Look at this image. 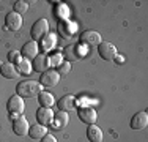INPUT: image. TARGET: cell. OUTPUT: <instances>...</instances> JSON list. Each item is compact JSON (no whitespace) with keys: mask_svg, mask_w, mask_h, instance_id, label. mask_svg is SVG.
I'll use <instances>...</instances> for the list:
<instances>
[{"mask_svg":"<svg viewBox=\"0 0 148 142\" xmlns=\"http://www.w3.org/2000/svg\"><path fill=\"white\" fill-rule=\"evenodd\" d=\"M41 92H43V87L36 81H21L16 85V93L21 98H35Z\"/></svg>","mask_w":148,"mask_h":142,"instance_id":"cell-1","label":"cell"},{"mask_svg":"<svg viewBox=\"0 0 148 142\" xmlns=\"http://www.w3.org/2000/svg\"><path fill=\"white\" fill-rule=\"evenodd\" d=\"M30 35L33 38V41H40L46 38V35H49V24L46 19H38L36 22L32 26Z\"/></svg>","mask_w":148,"mask_h":142,"instance_id":"cell-2","label":"cell"},{"mask_svg":"<svg viewBox=\"0 0 148 142\" xmlns=\"http://www.w3.org/2000/svg\"><path fill=\"white\" fill-rule=\"evenodd\" d=\"M6 109H8V114L11 117H17L22 115L24 109H25V104H24V99L19 97V95H13L11 98L6 103Z\"/></svg>","mask_w":148,"mask_h":142,"instance_id":"cell-3","label":"cell"},{"mask_svg":"<svg viewBox=\"0 0 148 142\" xmlns=\"http://www.w3.org/2000/svg\"><path fill=\"white\" fill-rule=\"evenodd\" d=\"M98 54L101 55V59L106 60V62H112V60L117 59V48H115L112 43H101L98 46Z\"/></svg>","mask_w":148,"mask_h":142,"instance_id":"cell-4","label":"cell"},{"mask_svg":"<svg viewBox=\"0 0 148 142\" xmlns=\"http://www.w3.org/2000/svg\"><path fill=\"white\" fill-rule=\"evenodd\" d=\"M58 81H60V74L55 70H51V68L47 71H44V73H41V77H40L41 87H49V88L55 87L58 84Z\"/></svg>","mask_w":148,"mask_h":142,"instance_id":"cell-5","label":"cell"},{"mask_svg":"<svg viewBox=\"0 0 148 142\" xmlns=\"http://www.w3.org/2000/svg\"><path fill=\"white\" fill-rule=\"evenodd\" d=\"M77 115H79L80 122L87 123V125H95V122H96V111H95L93 108H90V106H80L79 109H77Z\"/></svg>","mask_w":148,"mask_h":142,"instance_id":"cell-6","label":"cell"},{"mask_svg":"<svg viewBox=\"0 0 148 142\" xmlns=\"http://www.w3.org/2000/svg\"><path fill=\"white\" fill-rule=\"evenodd\" d=\"M58 33L63 38H66V40H71L74 35L77 33V26L68 19H63L62 22H58Z\"/></svg>","mask_w":148,"mask_h":142,"instance_id":"cell-7","label":"cell"},{"mask_svg":"<svg viewBox=\"0 0 148 142\" xmlns=\"http://www.w3.org/2000/svg\"><path fill=\"white\" fill-rule=\"evenodd\" d=\"M62 55L66 59V62H76V60H79L84 57V51L80 49L79 44H68L63 49Z\"/></svg>","mask_w":148,"mask_h":142,"instance_id":"cell-8","label":"cell"},{"mask_svg":"<svg viewBox=\"0 0 148 142\" xmlns=\"http://www.w3.org/2000/svg\"><path fill=\"white\" fill-rule=\"evenodd\" d=\"M101 41H103L101 35L93 30H87L80 35V44H84V46H90V48L91 46H99Z\"/></svg>","mask_w":148,"mask_h":142,"instance_id":"cell-9","label":"cell"},{"mask_svg":"<svg viewBox=\"0 0 148 142\" xmlns=\"http://www.w3.org/2000/svg\"><path fill=\"white\" fill-rule=\"evenodd\" d=\"M29 130H30V125L24 115H17L13 119V131H14L17 136H25V134H29Z\"/></svg>","mask_w":148,"mask_h":142,"instance_id":"cell-10","label":"cell"},{"mask_svg":"<svg viewBox=\"0 0 148 142\" xmlns=\"http://www.w3.org/2000/svg\"><path fill=\"white\" fill-rule=\"evenodd\" d=\"M36 123L43 126H47V125H52L54 123V112L52 109L49 108H40L36 111Z\"/></svg>","mask_w":148,"mask_h":142,"instance_id":"cell-11","label":"cell"},{"mask_svg":"<svg viewBox=\"0 0 148 142\" xmlns=\"http://www.w3.org/2000/svg\"><path fill=\"white\" fill-rule=\"evenodd\" d=\"M147 125H148V115H147L145 111L137 112L136 115L131 119V128H132V130H136V131L145 130Z\"/></svg>","mask_w":148,"mask_h":142,"instance_id":"cell-12","label":"cell"},{"mask_svg":"<svg viewBox=\"0 0 148 142\" xmlns=\"http://www.w3.org/2000/svg\"><path fill=\"white\" fill-rule=\"evenodd\" d=\"M5 26L6 30H19L22 27V16H19L17 13H8L5 17Z\"/></svg>","mask_w":148,"mask_h":142,"instance_id":"cell-13","label":"cell"},{"mask_svg":"<svg viewBox=\"0 0 148 142\" xmlns=\"http://www.w3.org/2000/svg\"><path fill=\"white\" fill-rule=\"evenodd\" d=\"M57 106L62 112H71L76 109V98L73 95H65V97H62L58 99Z\"/></svg>","mask_w":148,"mask_h":142,"instance_id":"cell-14","label":"cell"},{"mask_svg":"<svg viewBox=\"0 0 148 142\" xmlns=\"http://www.w3.org/2000/svg\"><path fill=\"white\" fill-rule=\"evenodd\" d=\"M32 66H33L32 70L36 71V73H44V71H47L49 66H51V63H49V57H47V55H40V54H38V55L33 59Z\"/></svg>","mask_w":148,"mask_h":142,"instance_id":"cell-15","label":"cell"},{"mask_svg":"<svg viewBox=\"0 0 148 142\" xmlns=\"http://www.w3.org/2000/svg\"><path fill=\"white\" fill-rule=\"evenodd\" d=\"M21 55L25 60H33L35 57L38 55V43L36 41H29L24 44L22 51H21Z\"/></svg>","mask_w":148,"mask_h":142,"instance_id":"cell-16","label":"cell"},{"mask_svg":"<svg viewBox=\"0 0 148 142\" xmlns=\"http://www.w3.org/2000/svg\"><path fill=\"white\" fill-rule=\"evenodd\" d=\"M0 73H2V76L5 77V79H17V77H19L16 65H13V63H10V62L3 63L2 68H0Z\"/></svg>","mask_w":148,"mask_h":142,"instance_id":"cell-17","label":"cell"},{"mask_svg":"<svg viewBox=\"0 0 148 142\" xmlns=\"http://www.w3.org/2000/svg\"><path fill=\"white\" fill-rule=\"evenodd\" d=\"M87 137L90 142H103V131L96 125H88L87 128Z\"/></svg>","mask_w":148,"mask_h":142,"instance_id":"cell-18","label":"cell"},{"mask_svg":"<svg viewBox=\"0 0 148 142\" xmlns=\"http://www.w3.org/2000/svg\"><path fill=\"white\" fill-rule=\"evenodd\" d=\"M46 134H47V128L40 125V123L30 126V130H29V136L32 137V139H43Z\"/></svg>","mask_w":148,"mask_h":142,"instance_id":"cell-19","label":"cell"},{"mask_svg":"<svg viewBox=\"0 0 148 142\" xmlns=\"http://www.w3.org/2000/svg\"><path fill=\"white\" fill-rule=\"evenodd\" d=\"M38 101H40L41 108H49V109H51L52 106L55 104L54 95L49 93V92H41V93L38 95Z\"/></svg>","mask_w":148,"mask_h":142,"instance_id":"cell-20","label":"cell"},{"mask_svg":"<svg viewBox=\"0 0 148 142\" xmlns=\"http://www.w3.org/2000/svg\"><path fill=\"white\" fill-rule=\"evenodd\" d=\"M69 122V117H68V112H62L60 111L58 114H54V123H55V128L57 130H62L68 125Z\"/></svg>","mask_w":148,"mask_h":142,"instance_id":"cell-21","label":"cell"},{"mask_svg":"<svg viewBox=\"0 0 148 142\" xmlns=\"http://www.w3.org/2000/svg\"><path fill=\"white\" fill-rule=\"evenodd\" d=\"M30 63H29V60H25V59H22L19 63H17V66H16V70H17V73H22V74H30Z\"/></svg>","mask_w":148,"mask_h":142,"instance_id":"cell-22","label":"cell"},{"mask_svg":"<svg viewBox=\"0 0 148 142\" xmlns=\"http://www.w3.org/2000/svg\"><path fill=\"white\" fill-rule=\"evenodd\" d=\"M27 10H29V3L24 2V0H17L14 3V13H17L21 16V14H25Z\"/></svg>","mask_w":148,"mask_h":142,"instance_id":"cell-23","label":"cell"},{"mask_svg":"<svg viewBox=\"0 0 148 142\" xmlns=\"http://www.w3.org/2000/svg\"><path fill=\"white\" fill-rule=\"evenodd\" d=\"M55 71H57L60 76H62V74H68L69 71H71V63H69V62H62Z\"/></svg>","mask_w":148,"mask_h":142,"instance_id":"cell-24","label":"cell"},{"mask_svg":"<svg viewBox=\"0 0 148 142\" xmlns=\"http://www.w3.org/2000/svg\"><path fill=\"white\" fill-rule=\"evenodd\" d=\"M8 59H10V63H19L21 60H22V57H21V52H17V51H11L8 54Z\"/></svg>","mask_w":148,"mask_h":142,"instance_id":"cell-25","label":"cell"},{"mask_svg":"<svg viewBox=\"0 0 148 142\" xmlns=\"http://www.w3.org/2000/svg\"><path fill=\"white\" fill-rule=\"evenodd\" d=\"M55 44V37L54 35H46V38H44V48L46 49H49V48H52V46Z\"/></svg>","mask_w":148,"mask_h":142,"instance_id":"cell-26","label":"cell"},{"mask_svg":"<svg viewBox=\"0 0 148 142\" xmlns=\"http://www.w3.org/2000/svg\"><path fill=\"white\" fill-rule=\"evenodd\" d=\"M49 63L51 65H60L62 63V54H54L52 57H49Z\"/></svg>","mask_w":148,"mask_h":142,"instance_id":"cell-27","label":"cell"},{"mask_svg":"<svg viewBox=\"0 0 148 142\" xmlns=\"http://www.w3.org/2000/svg\"><path fill=\"white\" fill-rule=\"evenodd\" d=\"M41 142H57V139H55L54 136H52V134H46V136L43 137V139H41Z\"/></svg>","mask_w":148,"mask_h":142,"instance_id":"cell-28","label":"cell"},{"mask_svg":"<svg viewBox=\"0 0 148 142\" xmlns=\"http://www.w3.org/2000/svg\"><path fill=\"white\" fill-rule=\"evenodd\" d=\"M2 65H3V63H2V62H0V68H2Z\"/></svg>","mask_w":148,"mask_h":142,"instance_id":"cell-29","label":"cell"}]
</instances>
